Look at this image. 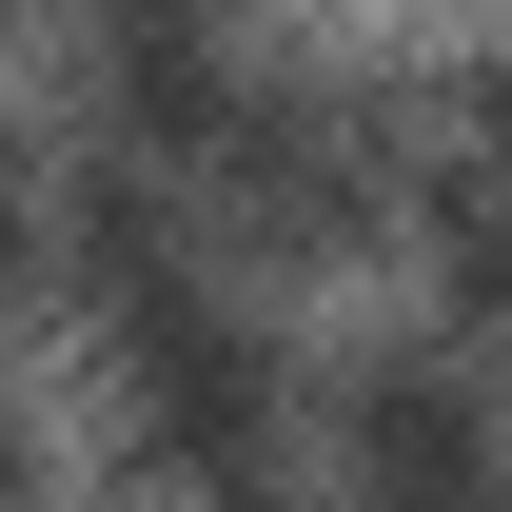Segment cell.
Returning a JSON list of instances; mask_svg holds the SVG:
<instances>
[{
  "mask_svg": "<svg viewBox=\"0 0 512 512\" xmlns=\"http://www.w3.org/2000/svg\"><path fill=\"white\" fill-rule=\"evenodd\" d=\"M0 512H40V434H20V394H0Z\"/></svg>",
  "mask_w": 512,
  "mask_h": 512,
  "instance_id": "cell-3",
  "label": "cell"
},
{
  "mask_svg": "<svg viewBox=\"0 0 512 512\" xmlns=\"http://www.w3.org/2000/svg\"><path fill=\"white\" fill-rule=\"evenodd\" d=\"M335 512H493V414H473V375H434V355L355 375V414H335Z\"/></svg>",
  "mask_w": 512,
  "mask_h": 512,
  "instance_id": "cell-2",
  "label": "cell"
},
{
  "mask_svg": "<svg viewBox=\"0 0 512 512\" xmlns=\"http://www.w3.org/2000/svg\"><path fill=\"white\" fill-rule=\"evenodd\" d=\"M79 296H99V355L138 394V453L178 473L197 512H296V394H276V335L217 276V217H197L158 158H99L79 178Z\"/></svg>",
  "mask_w": 512,
  "mask_h": 512,
  "instance_id": "cell-1",
  "label": "cell"
},
{
  "mask_svg": "<svg viewBox=\"0 0 512 512\" xmlns=\"http://www.w3.org/2000/svg\"><path fill=\"white\" fill-rule=\"evenodd\" d=\"M119 20H217V0H119Z\"/></svg>",
  "mask_w": 512,
  "mask_h": 512,
  "instance_id": "cell-4",
  "label": "cell"
}]
</instances>
